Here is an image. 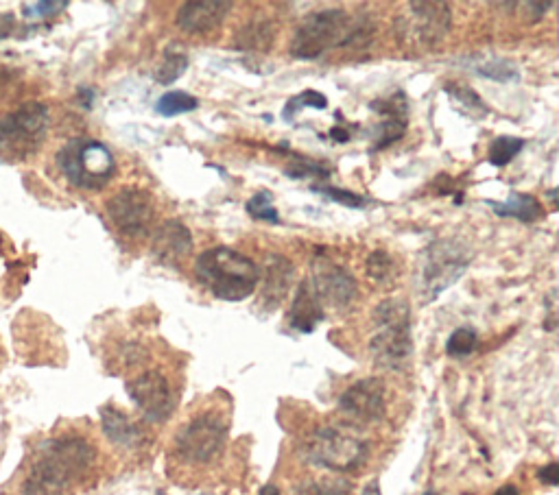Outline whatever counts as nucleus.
<instances>
[{
  "label": "nucleus",
  "instance_id": "nucleus-1",
  "mask_svg": "<svg viewBox=\"0 0 559 495\" xmlns=\"http://www.w3.org/2000/svg\"><path fill=\"white\" fill-rule=\"evenodd\" d=\"M97 450L81 437L46 441L29 469L22 495H66L94 465Z\"/></svg>",
  "mask_w": 559,
  "mask_h": 495
},
{
  "label": "nucleus",
  "instance_id": "nucleus-2",
  "mask_svg": "<svg viewBox=\"0 0 559 495\" xmlns=\"http://www.w3.org/2000/svg\"><path fill=\"white\" fill-rule=\"evenodd\" d=\"M367 33H372V29H367L365 22H354L346 9L313 11L297 24L291 40V55L311 62L330 48L370 42Z\"/></svg>",
  "mask_w": 559,
  "mask_h": 495
},
{
  "label": "nucleus",
  "instance_id": "nucleus-3",
  "mask_svg": "<svg viewBox=\"0 0 559 495\" xmlns=\"http://www.w3.org/2000/svg\"><path fill=\"white\" fill-rule=\"evenodd\" d=\"M195 275L221 301H243L260 284V267L230 247H212L195 260Z\"/></svg>",
  "mask_w": 559,
  "mask_h": 495
},
{
  "label": "nucleus",
  "instance_id": "nucleus-4",
  "mask_svg": "<svg viewBox=\"0 0 559 495\" xmlns=\"http://www.w3.org/2000/svg\"><path fill=\"white\" fill-rule=\"evenodd\" d=\"M411 308L407 299L389 297L374 310L370 354L380 369H400L411 358Z\"/></svg>",
  "mask_w": 559,
  "mask_h": 495
},
{
  "label": "nucleus",
  "instance_id": "nucleus-5",
  "mask_svg": "<svg viewBox=\"0 0 559 495\" xmlns=\"http://www.w3.org/2000/svg\"><path fill=\"white\" fill-rule=\"evenodd\" d=\"M51 127L49 107L29 101L0 118V162L18 164L33 158Z\"/></svg>",
  "mask_w": 559,
  "mask_h": 495
},
{
  "label": "nucleus",
  "instance_id": "nucleus-6",
  "mask_svg": "<svg viewBox=\"0 0 559 495\" xmlns=\"http://www.w3.org/2000/svg\"><path fill=\"white\" fill-rule=\"evenodd\" d=\"M370 454V445L354 430L339 426L317 428L304 443V458L332 474L356 472Z\"/></svg>",
  "mask_w": 559,
  "mask_h": 495
},
{
  "label": "nucleus",
  "instance_id": "nucleus-7",
  "mask_svg": "<svg viewBox=\"0 0 559 495\" xmlns=\"http://www.w3.org/2000/svg\"><path fill=\"white\" fill-rule=\"evenodd\" d=\"M57 166L70 186L79 190H101L116 173L112 151L99 140L75 138L57 153Z\"/></svg>",
  "mask_w": 559,
  "mask_h": 495
},
{
  "label": "nucleus",
  "instance_id": "nucleus-8",
  "mask_svg": "<svg viewBox=\"0 0 559 495\" xmlns=\"http://www.w3.org/2000/svg\"><path fill=\"white\" fill-rule=\"evenodd\" d=\"M472 262L468 247L455 238L435 240L422 253L420 264V295L424 301H433L446 288L461 280Z\"/></svg>",
  "mask_w": 559,
  "mask_h": 495
},
{
  "label": "nucleus",
  "instance_id": "nucleus-9",
  "mask_svg": "<svg viewBox=\"0 0 559 495\" xmlns=\"http://www.w3.org/2000/svg\"><path fill=\"white\" fill-rule=\"evenodd\" d=\"M453 27V11L448 3H407L394 20L400 46L431 48L442 42Z\"/></svg>",
  "mask_w": 559,
  "mask_h": 495
},
{
  "label": "nucleus",
  "instance_id": "nucleus-10",
  "mask_svg": "<svg viewBox=\"0 0 559 495\" xmlns=\"http://www.w3.org/2000/svg\"><path fill=\"white\" fill-rule=\"evenodd\" d=\"M228 443V424L217 413H204L190 419L177 432L175 452L188 465H206L217 458Z\"/></svg>",
  "mask_w": 559,
  "mask_h": 495
},
{
  "label": "nucleus",
  "instance_id": "nucleus-11",
  "mask_svg": "<svg viewBox=\"0 0 559 495\" xmlns=\"http://www.w3.org/2000/svg\"><path fill=\"white\" fill-rule=\"evenodd\" d=\"M107 216L112 225L127 238L149 236L153 221H156V208L147 190L127 186L118 190L116 195L105 203Z\"/></svg>",
  "mask_w": 559,
  "mask_h": 495
},
{
  "label": "nucleus",
  "instance_id": "nucleus-12",
  "mask_svg": "<svg viewBox=\"0 0 559 495\" xmlns=\"http://www.w3.org/2000/svg\"><path fill=\"white\" fill-rule=\"evenodd\" d=\"M306 280L311 284L317 299L321 301V306L343 310L352 304L356 295H359V284H356L354 275L348 269H343L341 264L321 256V253H317L313 258L311 275H308Z\"/></svg>",
  "mask_w": 559,
  "mask_h": 495
},
{
  "label": "nucleus",
  "instance_id": "nucleus-13",
  "mask_svg": "<svg viewBox=\"0 0 559 495\" xmlns=\"http://www.w3.org/2000/svg\"><path fill=\"white\" fill-rule=\"evenodd\" d=\"M127 395L151 424H164L175 410V395L171 382L162 371H145L127 382Z\"/></svg>",
  "mask_w": 559,
  "mask_h": 495
},
{
  "label": "nucleus",
  "instance_id": "nucleus-14",
  "mask_svg": "<svg viewBox=\"0 0 559 495\" xmlns=\"http://www.w3.org/2000/svg\"><path fill=\"white\" fill-rule=\"evenodd\" d=\"M339 410L352 424H378L387 413V386L380 378H363L339 397Z\"/></svg>",
  "mask_w": 559,
  "mask_h": 495
},
{
  "label": "nucleus",
  "instance_id": "nucleus-15",
  "mask_svg": "<svg viewBox=\"0 0 559 495\" xmlns=\"http://www.w3.org/2000/svg\"><path fill=\"white\" fill-rule=\"evenodd\" d=\"M193 247H195V243H193V234H190V229L182 221L169 219L162 225H158L156 232H153L151 258L158 264H162V267L177 269L190 258Z\"/></svg>",
  "mask_w": 559,
  "mask_h": 495
},
{
  "label": "nucleus",
  "instance_id": "nucleus-16",
  "mask_svg": "<svg viewBox=\"0 0 559 495\" xmlns=\"http://www.w3.org/2000/svg\"><path fill=\"white\" fill-rule=\"evenodd\" d=\"M263 277V291H260L258 306L267 310H276L287 299L291 286L295 282L293 262L278 253H271L265 260V267L260 271Z\"/></svg>",
  "mask_w": 559,
  "mask_h": 495
},
{
  "label": "nucleus",
  "instance_id": "nucleus-17",
  "mask_svg": "<svg viewBox=\"0 0 559 495\" xmlns=\"http://www.w3.org/2000/svg\"><path fill=\"white\" fill-rule=\"evenodd\" d=\"M232 3L225 0H195V3H184L177 11V24L184 33L201 35L219 29L223 20L230 16Z\"/></svg>",
  "mask_w": 559,
  "mask_h": 495
},
{
  "label": "nucleus",
  "instance_id": "nucleus-18",
  "mask_svg": "<svg viewBox=\"0 0 559 495\" xmlns=\"http://www.w3.org/2000/svg\"><path fill=\"white\" fill-rule=\"evenodd\" d=\"M370 110L385 116L383 123L376 127V144H374L376 151L389 147V144H394L404 136V131H407V114H409L407 96H404V92H398L396 96H391V99H380L370 103Z\"/></svg>",
  "mask_w": 559,
  "mask_h": 495
},
{
  "label": "nucleus",
  "instance_id": "nucleus-19",
  "mask_svg": "<svg viewBox=\"0 0 559 495\" xmlns=\"http://www.w3.org/2000/svg\"><path fill=\"white\" fill-rule=\"evenodd\" d=\"M321 319H324V306H321V301L313 293L308 280H304L300 282V286H297V295L289 310V325L295 332L311 334L317 330Z\"/></svg>",
  "mask_w": 559,
  "mask_h": 495
},
{
  "label": "nucleus",
  "instance_id": "nucleus-20",
  "mask_svg": "<svg viewBox=\"0 0 559 495\" xmlns=\"http://www.w3.org/2000/svg\"><path fill=\"white\" fill-rule=\"evenodd\" d=\"M101 426L105 437L114 445H118V448L132 450L142 443V430L138 428V424H134V421L127 417V413L114 406L101 408Z\"/></svg>",
  "mask_w": 559,
  "mask_h": 495
},
{
  "label": "nucleus",
  "instance_id": "nucleus-21",
  "mask_svg": "<svg viewBox=\"0 0 559 495\" xmlns=\"http://www.w3.org/2000/svg\"><path fill=\"white\" fill-rule=\"evenodd\" d=\"M487 205H490L498 216L518 219L520 223H538L546 214L542 203L533 195H525V192H511L507 201H487Z\"/></svg>",
  "mask_w": 559,
  "mask_h": 495
},
{
  "label": "nucleus",
  "instance_id": "nucleus-22",
  "mask_svg": "<svg viewBox=\"0 0 559 495\" xmlns=\"http://www.w3.org/2000/svg\"><path fill=\"white\" fill-rule=\"evenodd\" d=\"M273 38H276V29H273L271 22L254 20L239 29L234 38V46L239 51H269Z\"/></svg>",
  "mask_w": 559,
  "mask_h": 495
},
{
  "label": "nucleus",
  "instance_id": "nucleus-23",
  "mask_svg": "<svg viewBox=\"0 0 559 495\" xmlns=\"http://www.w3.org/2000/svg\"><path fill=\"white\" fill-rule=\"evenodd\" d=\"M444 90L450 96V101H453L457 110L466 114L468 118H485L487 114H490V107L483 103L479 92H474L472 88L453 86V83H448Z\"/></svg>",
  "mask_w": 559,
  "mask_h": 495
},
{
  "label": "nucleus",
  "instance_id": "nucleus-24",
  "mask_svg": "<svg viewBox=\"0 0 559 495\" xmlns=\"http://www.w3.org/2000/svg\"><path fill=\"white\" fill-rule=\"evenodd\" d=\"M352 482L341 476H326V478H304L295 487L293 495H350Z\"/></svg>",
  "mask_w": 559,
  "mask_h": 495
},
{
  "label": "nucleus",
  "instance_id": "nucleus-25",
  "mask_svg": "<svg viewBox=\"0 0 559 495\" xmlns=\"http://www.w3.org/2000/svg\"><path fill=\"white\" fill-rule=\"evenodd\" d=\"M188 68V55L182 51L180 44H169L162 55V62L156 70V81L162 86H169V83L180 79Z\"/></svg>",
  "mask_w": 559,
  "mask_h": 495
},
{
  "label": "nucleus",
  "instance_id": "nucleus-26",
  "mask_svg": "<svg viewBox=\"0 0 559 495\" xmlns=\"http://www.w3.org/2000/svg\"><path fill=\"white\" fill-rule=\"evenodd\" d=\"M197 105H199V101L195 99L193 94L175 90V92H166V94L160 96L158 103H156V110H158L160 116L171 118V116L193 112V110H197Z\"/></svg>",
  "mask_w": 559,
  "mask_h": 495
},
{
  "label": "nucleus",
  "instance_id": "nucleus-27",
  "mask_svg": "<svg viewBox=\"0 0 559 495\" xmlns=\"http://www.w3.org/2000/svg\"><path fill=\"white\" fill-rule=\"evenodd\" d=\"M477 347H479L477 330H472V328H468V325H463V328H457L453 334L448 336L446 354L453 356V358H466L472 352H477Z\"/></svg>",
  "mask_w": 559,
  "mask_h": 495
},
{
  "label": "nucleus",
  "instance_id": "nucleus-28",
  "mask_svg": "<svg viewBox=\"0 0 559 495\" xmlns=\"http://www.w3.org/2000/svg\"><path fill=\"white\" fill-rule=\"evenodd\" d=\"M525 149V140L522 138H514V136H501L492 142L490 147V155H487V160H490L492 166H507L511 160L516 158V155Z\"/></svg>",
  "mask_w": 559,
  "mask_h": 495
},
{
  "label": "nucleus",
  "instance_id": "nucleus-29",
  "mask_svg": "<svg viewBox=\"0 0 559 495\" xmlns=\"http://www.w3.org/2000/svg\"><path fill=\"white\" fill-rule=\"evenodd\" d=\"M245 210L256 221H267L273 225L280 223V214L276 210V205H273L269 192H256V195L247 201Z\"/></svg>",
  "mask_w": 559,
  "mask_h": 495
},
{
  "label": "nucleus",
  "instance_id": "nucleus-30",
  "mask_svg": "<svg viewBox=\"0 0 559 495\" xmlns=\"http://www.w3.org/2000/svg\"><path fill=\"white\" fill-rule=\"evenodd\" d=\"M474 70H477L481 77H487V79L498 81V83H507V81L518 79V68L511 62H505V59H496V57L487 59V62H483V64H477V66H474Z\"/></svg>",
  "mask_w": 559,
  "mask_h": 495
},
{
  "label": "nucleus",
  "instance_id": "nucleus-31",
  "mask_svg": "<svg viewBox=\"0 0 559 495\" xmlns=\"http://www.w3.org/2000/svg\"><path fill=\"white\" fill-rule=\"evenodd\" d=\"M304 107H317V110H326L328 107V99L321 92L315 90H304L302 94L293 96V99L284 107V120H293V116L300 114Z\"/></svg>",
  "mask_w": 559,
  "mask_h": 495
},
{
  "label": "nucleus",
  "instance_id": "nucleus-32",
  "mask_svg": "<svg viewBox=\"0 0 559 495\" xmlns=\"http://www.w3.org/2000/svg\"><path fill=\"white\" fill-rule=\"evenodd\" d=\"M365 267H367V275H370L372 280L378 284H385L396 275V264L385 251H374L372 256L367 258Z\"/></svg>",
  "mask_w": 559,
  "mask_h": 495
},
{
  "label": "nucleus",
  "instance_id": "nucleus-33",
  "mask_svg": "<svg viewBox=\"0 0 559 495\" xmlns=\"http://www.w3.org/2000/svg\"><path fill=\"white\" fill-rule=\"evenodd\" d=\"M313 192H319L321 197L346 205V208H363V205H365L363 197L354 195V192H350V190L337 188V186H313Z\"/></svg>",
  "mask_w": 559,
  "mask_h": 495
},
{
  "label": "nucleus",
  "instance_id": "nucleus-34",
  "mask_svg": "<svg viewBox=\"0 0 559 495\" xmlns=\"http://www.w3.org/2000/svg\"><path fill=\"white\" fill-rule=\"evenodd\" d=\"M68 7L66 0H55V3H51V0H46V3H27V5H22V9H25V16L27 18H38V20H49V18H55L62 14V11Z\"/></svg>",
  "mask_w": 559,
  "mask_h": 495
},
{
  "label": "nucleus",
  "instance_id": "nucleus-35",
  "mask_svg": "<svg viewBox=\"0 0 559 495\" xmlns=\"http://www.w3.org/2000/svg\"><path fill=\"white\" fill-rule=\"evenodd\" d=\"M551 5L553 3H549V0H546V3H525V5H520L522 9H525V14H522V18H527L529 22H538V20H542L546 16V11L551 9Z\"/></svg>",
  "mask_w": 559,
  "mask_h": 495
},
{
  "label": "nucleus",
  "instance_id": "nucleus-36",
  "mask_svg": "<svg viewBox=\"0 0 559 495\" xmlns=\"http://www.w3.org/2000/svg\"><path fill=\"white\" fill-rule=\"evenodd\" d=\"M538 478L542 482H546V485H551V487H557L559 485V465L557 463H549V465H544L540 472H538Z\"/></svg>",
  "mask_w": 559,
  "mask_h": 495
},
{
  "label": "nucleus",
  "instance_id": "nucleus-37",
  "mask_svg": "<svg viewBox=\"0 0 559 495\" xmlns=\"http://www.w3.org/2000/svg\"><path fill=\"white\" fill-rule=\"evenodd\" d=\"M16 29V18L14 14H9V11H5V14H0V42L7 40L11 33H14Z\"/></svg>",
  "mask_w": 559,
  "mask_h": 495
},
{
  "label": "nucleus",
  "instance_id": "nucleus-38",
  "mask_svg": "<svg viewBox=\"0 0 559 495\" xmlns=\"http://www.w3.org/2000/svg\"><path fill=\"white\" fill-rule=\"evenodd\" d=\"M361 495H383V491H380V482H378V478H374L372 482H367Z\"/></svg>",
  "mask_w": 559,
  "mask_h": 495
},
{
  "label": "nucleus",
  "instance_id": "nucleus-39",
  "mask_svg": "<svg viewBox=\"0 0 559 495\" xmlns=\"http://www.w3.org/2000/svg\"><path fill=\"white\" fill-rule=\"evenodd\" d=\"M330 138H332V140H337V142H348V140H350V134H348L346 129L335 127V129H330Z\"/></svg>",
  "mask_w": 559,
  "mask_h": 495
},
{
  "label": "nucleus",
  "instance_id": "nucleus-40",
  "mask_svg": "<svg viewBox=\"0 0 559 495\" xmlns=\"http://www.w3.org/2000/svg\"><path fill=\"white\" fill-rule=\"evenodd\" d=\"M494 495H520V491L514 485H505V487L498 489Z\"/></svg>",
  "mask_w": 559,
  "mask_h": 495
},
{
  "label": "nucleus",
  "instance_id": "nucleus-41",
  "mask_svg": "<svg viewBox=\"0 0 559 495\" xmlns=\"http://www.w3.org/2000/svg\"><path fill=\"white\" fill-rule=\"evenodd\" d=\"M258 495H282L278 487H273V485H265L263 489H260Z\"/></svg>",
  "mask_w": 559,
  "mask_h": 495
},
{
  "label": "nucleus",
  "instance_id": "nucleus-42",
  "mask_svg": "<svg viewBox=\"0 0 559 495\" xmlns=\"http://www.w3.org/2000/svg\"><path fill=\"white\" fill-rule=\"evenodd\" d=\"M424 495H437V493H435V491H426Z\"/></svg>",
  "mask_w": 559,
  "mask_h": 495
}]
</instances>
